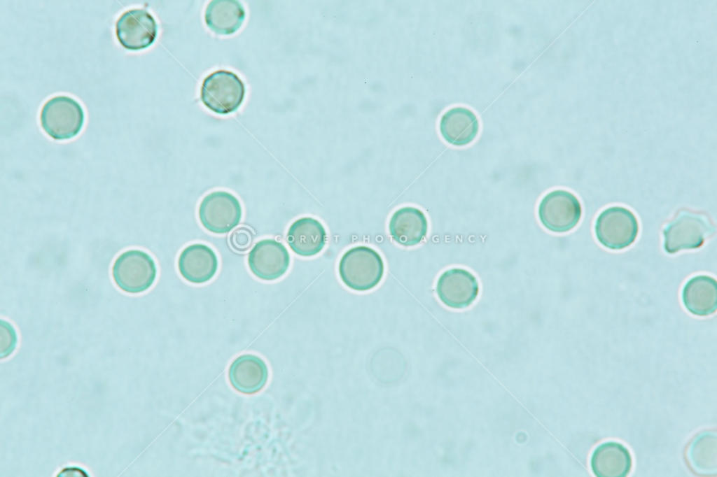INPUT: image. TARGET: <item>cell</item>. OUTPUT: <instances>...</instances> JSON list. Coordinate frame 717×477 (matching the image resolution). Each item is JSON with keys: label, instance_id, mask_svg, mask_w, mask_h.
<instances>
[{"label": "cell", "instance_id": "cell-1", "mask_svg": "<svg viewBox=\"0 0 717 477\" xmlns=\"http://www.w3.org/2000/svg\"><path fill=\"white\" fill-rule=\"evenodd\" d=\"M715 231V225L706 213L681 209L663 230L664 250L674 254L699 248Z\"/></svg>", "mask_w": 717, "mask_h": 477}, {"label": "cell", "instance_id": "cell-2", "mask_svg": "<svg viewBox=\"0 0 717 477\" xmlns=\"http://www.w3.org/2000/svg\"><path fill=\"white\" fill-rule=\"evenodd\" d=\"M344 284L356 291H367L382 279L384 265L381 255L368 246L358 245L346 251L338 267Z\"/></svg>", "mask_w": 717, "mask_h": 477}, {"label": "cell", "instance_id": "cell-3", "mask_svg": "<svg viewBox=\"0 0 717 477\" xmlns=\"http://www.w3.org/2000/svg\"><path fill=\"white\" fill-rule=\"evenodd\" d=\"M84 112L80 104L68 96H56L48 100L40 114L44 131L56 140L76 136L84 123Z\"/></svg>", "mask_w": 717, "mask_h": 477}, {"label": "cell", "instance_id": "cell-4", "mask_svg": "<svg viewBox=\"0 0 717 477\" xmlns=\"http://www.w3.org/2000/svg\"><path fill=\"white\" fill-rule=\"evenodd\" d=\"M245 95V86L235 73L218 70L203 80L201 87V100L211 111L221 115L232 113L238 109Z\"/></svg>", "mask_w": 717, "mask_h": 477}, {"label": "cell", "instance_id": "cell-5", "mask_svg": "<svg viewBox=\"0 0 717 477\" xmlns=\"http://www.w3.org/2000/svg\"><path fill=\"white\" fill-rule=\"evenodd\" d=\"M157 269L153 259L140 250H129L115 260L112 276L117 286L129 293H140L154 283Z\"/></svg>", "mask_w": 717, "mask_h": 477}, {"label": "cell", "instance_id": "cell-6", "mask_svg": "<svg viewBox=\"0 0 717 477\" xmlns=\"http://www.w3.org/2000/svg\"><path fill=\"white\" fill-rule=\"evenodd\" d=\"M639 222L635 215L622 206H611L604 210L597 217L595 235L599 242L611 250L629 247L639 233Z\"/></svg>", "mask_w": 717, "mask_h": 477}, {"label": "cell", "instance_id": "cell-7", "mask_svg": "<svg viewBox=\"0 0 717 477\" xmlns=\"http://www.w3.org/2000/svg\"><path fill=\"white\" fill-rule=\"evenodd\" d=\"M582 208L578 199L564 190H553L547 194L538 206V217L548 230L564 233L573 229L579 222Z\"/></svg>", "mask_w": 717, "mask_h": 477}, {"label": "cell", "instance_id": "cell-8", "mask_svg": "<svg viewBox=\"0 0 717 477\" xmlns=\"http://www.w3.org/2000/svg\"><path fill=\"white\" fill-rule=\"evenodd\" d=\"M199 218L202 226L215 234H225L238 225L242 218L239 200L225 191H216L202 200Z\"/></svg>", "mask_w": 717, "mask_h": 477}, {"label": "cell", "instance_id": "cell-9", "mask_svg": "<svg viewBox=\"0 0 717 477\" xmlns=\"http://www.w3.org/2000/svg\"><path fill=\"white\" fill-rule=\"evenodd\" d=\"M116 33L119 43L126 49L139 50L155 41L158 26L153 17L145 9L125 11L118 19Z\"/></svg>", "mask_w": 717, "mask_h": 477}, {"label": "cell", "instance_id": "cell-10", "mask_svg": "<svg viewBox=\"0 0 717 477\" xmlns=\"http://www.w3.org/2000/svg\"><path fill=\"white\" fill-rule=\"evenodd\" d=\"M436 292L445 305L461 309L469 306L476 299L479 294V283L469 271L452 268L439 277Z\"/></svg>", "mask_w": 717, "mask_h": 477}, {"label": "cell", "instance_id": "cell-11", "mask_svg": "<svg viewBox=\"0 0 717 477\" xmlns=\"http://www.w3.org/2000/svg\"><path fill=\"white\" fill-rule=\"evenodd\" d=\"M251 272L265 280H273L282 276L290 264V255L286 247L274 239L258 241L248 256Z\"/></svg>", "mask_w": 717, "mask_h": 477}, {"label": "cell", "instance_id": "cell-12", "mask_svg": "<svg viewBox=\"0 0 717 477\" xmlns=\"http://www.w3.org/2000/svg\"><path fill=\"white\" fill-rule=\"evenodd\" d=\"M218 266L215 252L208 245L195 243L185 248L178 259L182 277L193 283H204L216 274Z\"/></svg>", "mask_w": 717, "mask_h": 477}, {"label": "cell", "instance_id": "cell-13", "mask_svg": "<svg viewBox=\"0 0 717 477\" xmlns=\"http://www.w3.org/2000/svg\"><path fill=\"white\" fill-rule=\"evenodd\" d=\"M327 234L323 225L317 220L304 217L290 226L286 240L291 249L302 257H312L319 253L326 245Z\"/></svg>", "mask_w": 717, "mask_h": 477}, {"label": "cell", "instance_id": "cell-14", "mask_svg": "<svg viewBox=\"0 0 717 477\" xmlns=\"http://www.w3.org/2000/svg\"><path fill=\"white\" fill-rule=\"evenodd\" d=\"M233 387L244 394L260 391L266 384L268 369L265 362L253 355H243L235 359L228 371Z\"/></svg>", "mask_w": 717, "mask_h": 477}, {"label": "cell", "instance_id": "cell-15", "mask_svg": "<svg viewBox=\"0 0 717 477\" xmlns=\"http://www.w3.org/2000/svg\"><path fill=\"white\" fill-rule=\"evenodd\" d=\"M389 229L396 242L404 246H413L426 237L428 221L424 213L419 208L405 206L394 213Z\"/></svg>", "mask_w": 717, "mask_h": 477}, {"label": "cell", "instance_id": "cell-16", "mask_svg": "<svg viewBox=\"0 0 717 477\" xmlns=\"http://www.w3.org/2000/svg\"><path fill=\"white\" fill-rule=\"evenodd\" d=\"M632 464L628 449L615 441L599 445L590 461L592 470L598 477H625L630 471Z\"/></svg>", "mask_w": 717, "mask_h": 477}, {"label": "cell", "instance_id": "cell-17", "mask_svg": "<svg viewBox=\"0 0 717 477\" xmlns=\"http://www.w3.org/2000/svg\"><path fill=\"white\" fill-rule=\"evenodd\" d=\"M440 131L449 143L462 146L472 142L478 135L479 122L475 114L465 107H454L445 112L440 121Z\"/></svg>", "mask_w": 717, "mask_h": 477}, {"label": "cell", "instance_id": "cell-18", "mask_svg": "<svg viewBox=\"0 0 717 477\" xmlns=\"http://www.w3.org/2000/svg\"><path fill=\"white\" fill-rule=\"evenodd\" d=\"M716 285V280L706 275L689 279L682 291V300L685 308L698 316L715 313L717 308Z\"/></svg>", "mask_w": 717, "mask_h": 477}, {"label": "cell", "instance_id": "cell-19", "mask_svg": "<svg viewBox=\"0 0 717 477\" xmlns=\"http://www.w3.org/2000/svg\"><path fill=\"white\" fill-rule=\"evenodd\" d=\"M245 11L235 0H214L209 2L205 12V22L218 34L229 35L242 26Z\"/></svg>", "mask_w": 717, "mask_h": 477}, {"label": "cell", "instance_id": "cell-20", "mask_svg": "<svg viewBox=\"0 0 717 477\" xmlns=\"http://www.w3.org/2000/svg\"><path fill=\"white\" fill-rule=\"evenodd\" d=\"M687 458L695 472L704 475L716 474V434L705 432L697 436L688 447Z\"/></svg>", "mask_w": 717, "mask_h": 477}, {"label": "cell", "instance_id": "cell-21", "mask_svg": "<svg viewBox=\"0 0 717 477\" xmlns=\"http://www.w3.org/2000/svg\"><path fill=\"white\" fill-rule=\"evenodd\" d=\"M253 240V232L246 227H239L231 233L229 243L235 250L245 252L251 246Z\"/></svg>", "mask_w": 717, "mask_h": 477}]
</instances>
